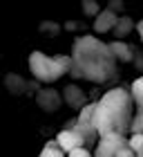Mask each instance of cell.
I'll use <instances>...</instances> for the list:
<instances>
[{"label": "cell", "mask_w": 143, "mask_h": 157, "mask_svg": "<svg viewBox=\"0 0 143 157\" xmlns=\"http://www.w3.org/2000/svg\"><path fill=\"white\" fill-rule=\"evenodd\" d=\"M127 146H130L134 153H141V148H143V132L130 135V137H127Z\"/></svg>", "instance_id": "obj_14"}, {"label": "cell", "mask_w": 143, "mask_h": 157, "mask_svg": "<svg viewBox=\"0 0 143 157\" xmlns=\"http://www.w3.org/2000/svg\"><path fill=\"white\" fill-rule=\"evenodd\" d=\"M137 157H143V148H141V153H137Z\"/></svg>", "instance_id": "obj_18"}, {"label": "cell", "mask_w": 143, "mask_h": 157, "mask_svg": "<svg viewBox=\"0 0 143 157\" xmlns=\"http://www.w3.org/2000/svg\"><path fill=\"white\" fill-rule=\"evenodd\" d=\"M127 144V137L121 135H107V137H98L96 148H94V157H116L119 151Z\"/></svg>", "instance_id": "obj_5"}, {"label": "cell", "mask_w": 143, "mask_h": 157, "mask_svg": "<svg viewBox=\"0 0 143 157\" xmlns=\"http://www.w3.org/2000/svg\"><path fill=\"white\" fill-rule=\"evenodd\" d=\"M72 70L74 78H87L92 83H107L116 76V59L110 52V45L101 38L81 36L72 45Z\"/></svg>", "instance_id": "obj_1"}, {"label": "cell", "mask_w": 143, "mask_h": 157, "mask_svg": "<svg viewBox=\"0 0 143 157\" xmlns=\"http://www.w3.org/2000/svg\"><path fill=\"white\" fill-rule=\"evenodd\" d=\"M38 157H67V155L58 148L56 139H52V141H47V144L42 146V151H40V155H38Z\"/></svg>", "instance_id": "obj_12"}, {"label": "cell", "mask_w": 143, "mask_h": 157, "mask_svg": "<svg viewBox=\"0 0 143 157\" xmlns=\"http://www.w3.org/2000/svg\"><path fill=\"white\" fill-rule=\"evenodd\" d=\"M65 94H69V97H67V103L72 105V108H83V101H85V99H83V92L78 90L76 85H69V88L65 90Z\"/></svg>", "instance_id": "obj_11"}, {"label": "cell", "mask_w": 143, "mask_h": 157, "mask_svg": "<svg viewBox=\"0 0 143 157\" xmlns=\"http://www.w3.org/2000/svg\"><path fill=\"white\" fill-rule=\"evenodd\" d=\"M116 20H119V16H116L112 9L98 11V16H96V20H94V32H96V34L112 32L114 27H116Z\"/></svg>", "instance_id": "obj_7"}, {"label": "cell", "mask_w": 143, "mask_h": 157, "mask_svg": "<svg viewBox=\"0 0 143 157\" xmlns=\"http://www.w3.org/2000/svg\"><path fill=\"white\" fill-rule=\"evenodd\" d=\"M29 70H31L34 78H38L40 83H54L72 70V56H65V54L47 56L42 52H31Z\"/></svg>", "instance_id": "obj_3"}, {"label": "cell", "mask_w": 143, "mask_h": 157, "mask_svg": "<svg viewBox=\"0 0 143 157\" xmlns=\"http://www.w3.org/2000/svg\"><path fill=\"white\" fill-rule=\"evenodd\" d=\"M134 29V20L132 18H127V16H121L119 20H116V27H114V36H116V40H121L125 36V34H130Z\"/></svg>", "instance_id": "obj_10"}, {"label": "cell", "mask_w": 143, "mask_h": 157, "mask_svg": "<svg viewBox=\"0 0 143 157\" xmlns=\"http://www.w3.org/2000/svg\"><path fill=\"white\" fill-rule=\"evenodd\" d=\"M56 144H58V148L63 153H72V151H76V148H83L85 146V139H83V135L74 130V128H63V130L56 135ZM87 148V146H85Z\"/></svg>", "instance_id": "obj_6"}, {"label": "cell", "mask_w": 143, "mask_h": 157, "mask_svg": "<svg viewBox=\"0 0 143 157\" xmlns=\"http://www.w3.org/2000/svg\"><path fill=\"white\" fill-rule=\"evenodd\" d=\"M143 132V112H134V117H132V124H130V135H139Z\"/></svg>", "instance_id": "obj_13"}, {"label": "cell", "mask_w": 143, "mask_h": 157, "mask_svg": "<svg viewBox=\"0 0 143 157\" xmlns=\"http://www.w3.org/2000/svg\"><path fill=\"white\" fill-rule=\"evenodd\" d=\"M83 9H85V13H90V16H98V5L92 2V0H85V2H83Z\"/></svg>", "instance_id": "obj_15"}, {"label": "cell", "mask_w": 143, "mask_h": 157, "mask_svg": "<svg viewBox=\"0 0 143 157\" xmlns=\"http://www.w3.org/2000/svg\"><path fill=\"white\" fill-rule=\"evenodd\" d=\"M137 32H139V38H141V45H143V20L137 23Z\"/></svg>", "instance_id": "obj_17"}, {"label": "cell", "mask_w": 143, "mask_h": 157, "mask_svg": "<svg viewBox=\"0 0 143 157\" xmlns=\"http://www.w3.org/2000/svg\"><path fill=\"white\" fill-rule=\"evenodd\" d=\"M107 45H110V52H112L114 59H116V63H130L134 59V49L127 45V43L112 40V43H107Z\"/></svg>", "instance_id": "obj_8"}, {"label": "cell", "mask_w": 143, "mask_h": 157, "mask_svg": "<svg viewBox=\"0 0 143 157\" xmlns=\"http://www.w3.org/2000/svg\"><path fill=\"white\" fill-rule=\"evenodd\" d=\"M132 117H134V101L130 97V90L112 88L96 101L92 121H94V130L98 137H107V135L127 137Z\"/></svg>", "instance_id": "obj_2"}, {"label": "cell", "mask_w": 143, "mask_h": 157, "mask_svg": "<svg viewBox=\"0 0 143 157\" xmlns=\"http://www.w3.org/2000/svg\"><path fill=\"white\" fill-rule=\"evenodd\" d=\"M67 157H94V155H92V151H90V148H76V151H72V153H67Z\"/></svg>", "instance_id": "obj_16"}, {"label": "cell", "mask_w": 143, "mask_h": 157, "mask_svg": "<svg viewBox=\"0 0 143 157\" xmlns=\"http://www.w3.org/2000/svg\"><path fill=\"white\" fill-rule=\"evenodd\" d=\"M130 97H132L134 105H137V110L143 112V76H139V78H134V81H132V85H130Z\"/></svg>", "instance_id": "obj_9"}, {"label": "cell", "mask_w": 143, "mask_h": 157, "mask_svg": "<svg viewBox=\"0 0 143 157\" xmlns=\"http://www.w3.org/2000/svg\"><path fill=\"white\" fill-rule=\"evenodd\" d=\"M94 108H96V101L94 103H85L81 110H78V117L74 121V130H78L83 135V139H85V146H94L96 141H98V135L94 130Z\"/></svg>", "instance_id": "obj_4"}]
</instances>
